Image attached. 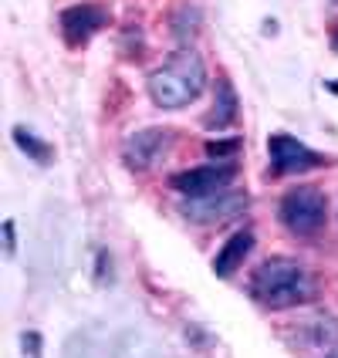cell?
Masks as SVG:
<instances>
[{"label": "cell", "instance_id": "cell-1", "mask_svg": "<svg viewBox=\"0 0 338 358\" xmlns=\"http://www.w3.org/2000/svg\"><path fill=\"white\" fill-rule=\"evenodd\" d=\"M251 294L271 311H288L315 301L318 284L304 264L291 257H271L251 274Z\"/></svg>", "mask_w": 338, "mask_h": 358}, {"label": "cell", "instance_id": "cell-2", "mask_svg": "<svg viewBox=\"0 0 338 358\" xmlns=\"http://www.w3.org/2000/svg\"><path fill=\"white\" fill-rule=\"evenodd\" d=\"M149 99L160 108H186L206 88V64L193 48H179L149 75Z\"/></svg>", "mask_w": 338, "mask_h": 358}, {"label": "cell", "instance_id": "cell-3", "mask_svg": "<svg viewBox=\"0 0 338 358\" xmlns=\"http://www.w3.org/2000/svg\"><path fill=\"white\" fill-rule=\"evenodd\" d=\"M281 223L295 237H311L328 223V199L315 186H298L281 199Z\"/></svg>", "mask_w": 338, "mask_h": 358}, {"label": "cell", "instance_id": "cell-4", "mask_svg": "<svg viewBox=\"0 0 338 358\" xmlns=\"http://www.w3.org/2000/svg\"><path fill=\"white\" fill-rule=\"evenodd\" d=\"M169 142H173V132H166V129H142V132L125 139L122 159H125V166L132 173H146V169H153L166 156Z\"/></svg>", "mask_w": 338, "mask_h": 358}, {"label": "cell", "instance_id": "cell-5", "mask_svg": "<svg viewBox=\"0 0 338 358\" xmlns=\"http://www.w3.org/2000/svg\"><path fill=\"white\" fill-rule=\"evenodd\" d=\"M267 156H271V169L278 176H295V173H308L321 166V156H315L304 142L291 139V136H271L267 142Z\"/></svg>", "mask_w": 338, "mask_h": 358}, {"label": "cell", "instance_id": "cell-6", "mask_svg": "<svg viewBox=\"0 0 338 358\" xmlns=\"http://www.w3.org/2000/svg\"><path fill=\"white\" fill-rule=\"evenodd\" d=\"M234 176H237V169H234L230 162H223V166H220V162L217 166H197V169H186V173L173 176V189L186 193V199L213 196V193H223Z\"/></svg>", "mask_w": 338, "mask_h": 358}, {"label": "cell", "instance_id": "cell-7", "mask_svg": "<svg viewBox=\"0 0 338 358\" xmlns=\"http://www.w3.org/2000/svg\"><path fill=\"white\" fill-rule=\"evenodd\" d=\"M105 20H108V14L101 10L99 3H78V7H68V10L61 14V34H64V41H68L71 48H78V44H85L99 27H105Z\"/></svg>", "mask_w": 338, "mask_h": 358}, {"label": "cell", "instance_id": "cell-8", "mask_svg": "<svg viewBox=\"0 0 338 358\" xmlns=\"http://www.w3.org/2000/svg\"><path fill=\"white\" fill-rule=\"evenodd\" d=\"M244 203H247L244 193L223 189V193H213V196H190L186 206H183V213L190 220H197V223H213V220H227L234 213H240Z\"/></svg>", "mask_w": 338, "mask_h": 358}, {"label": "cell", "instance_id": "cell-9", "mask_svg": "<svg viewBox=\"0 0 338 358\" xmlns=\"http://www.w3.org/2000/svg\"><path fill=\"white\" fill-rule=\"evenodd\" d=\"M251 247H254V234H251V230L234 234V237L223 243V250L213 257V274H217V278H230L240 264H244V257L251 254Z\"/></svg>", "mask_w": 338, "mask_h": 358}, {"label": "cell", "instance_id": "cell-10", "mask_svg": "<svg viewBox=\"0 0 338 358\" xmlns=\"http://www.w3.org/2000/svg\"><path fill=\"white\" fill-rule=\"evenodd\" d=\"M295 345H304V348H321V345H332L338 341V321L332 318H315V321H301L298 328L291 331Z\"/></svg>", "mask_w": 338, "mask_h": 358}, {"label": "cell", "instance_id": "cell-11", "mask_svg": "<svg viewBox=\"0 0 338 358\" xmlns=\"http://www.w3.org/2000/svg\"><path fill=\"white\" fill-rule=\"evenodd\" d=\"M237 119V95H234V85L223 78L217 85V101H213V112L206 115V129H217L223 132L227 125H234Z\"/></svg>", "mask_w": 338, "mask_h": 358}, {"label": "cell", "instance_id": "cell-12", "mask_svg": "<svg viewBox=\"0 0 338 358\" xmlns=\"http://www.w3.org/2000/svg\"><path fill=\"white\" fill-rule=\"evenodd\" d=\"M14 142H17L20 149L31 156V159H38V162H48V159H51V149H48V142H41L38 136H31L27 129H14Z\"/></svg>", "mask_w": 338, "mask_h": 358}, {"label": "cell", "instance_id": "cell-13", "mask_svg": "<svg viewBox=\"0 0 338 358\" xmlns=\"http://www.w3.org/2000/svg\"><path fill=\"white\" fill-rule=\"evenodd\" d=\"M240 149V142L237 139H230V142H213V145H206V152L213 156V159H223V156H234Z\"/></svg>", "mask_w": 338, "mask_h": 358}, {"label": "cell", "instance_id": "cell-14", "mask_svg": "<svg viewBox=\"0 0 338 358\" xmlns=\"http://www.w3.org/2000/svg\"><path fill=\"white\" fill-rule=\"evenodd\" d=\"M3 240H7V254H14V220L3 223Z\"/></svg>", "mask_w": 338, "mask_h": 358}, {"label": "cell", "instance_id": "cell-15", "mask_svg": "<svg viewBox=\"0 0 338 358\" xmlns=\"http://www.w3.org/2000/svg\"><path fill=\"white\" fill-rule=\"evenodd\" d=\"M328 358H338V352H332V355H328Z\"/></svg>", "mask_w": 338, "mask_h": 358}, {"label": "cell", "instance_id": "cell-16", "mask_svg": "<svg viewBox=\"0 0 338 358\" xmlns=\"http://www.w3.org/2000/svg\"><path fill=\"white\" fill-rule=\"evenodd\" d=\"M335 48H338V31H335Z\"/></svg>", "mask_w": 338, "mask_h": 358}]
</instances>
